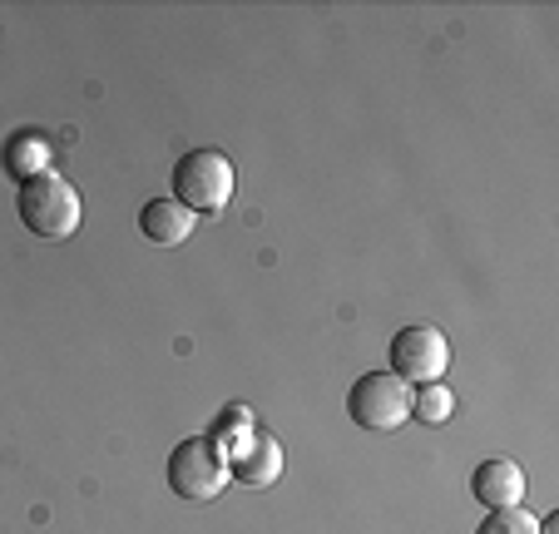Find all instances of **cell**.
<instances>
[{
  "instance_id": "obj_8",
  "label": "cell",
  "mask_w": 559,
  "mask_h": 534,
  "mask_svg": "<svg viewBox=\"0 0 559 534\" xmlns=\"http://www.w3.org/2000/svg\"><path fill=\"white\" fill-rule=\"evenodd\" d=\"M139 228H144V238L158 242V248H179V242L199 228V218L174 199H148L144 209H139Z\"/></svg>"
},
{
  "instance_id": "obj_3",
  "label": "cell",
  "mask_w": 559,
  "mask_h": 534,
  "mask_svg": "<svg viewBox=\"0 0 559 534\" xmlns=\"http://www.w3.org/2000/svg\"><path fill=\"white\" fill-rule=\"evenodd\" d=\"M228 485V461H223L213 436H189L169 455V490L179 500H218Z\"/></svg>"
},
{
  "instance_id": "obj_10",
  "label": "cell",
  "mask_w": 559,
  "mask_h": 534,
  "mask_svg": "<svg viewBox=\"0 0 559 534\" xmlns=\"http://www.w3.org/2000/svg\"><path fill=\"white\" fill-rule=\"evenodd\" d=\"M412 416L426 420V426H445V420L455 416L451 387H445V381H431V387H421V391L412 396Z\"/></svg>"
},
{
  "instance_id": "obj_9",
  "label": "cell",
  "mask_w": 559,
  "mask_h": 534,
  "mask_svg": "<svg viewBox=\"0 0 559 534\" xmlns=\"http://www.w3.org/2000/svg\"><path fill=\"white\" fill-rule=\"evenodd\" d=\"M5 168H11L21 183L35 174H45V168H50V144H45L40 134H15L11 149H5Z\"/></svg>"
},
{
  "instance_id": "obj_11",
  "label": "cell",
  "mask_w": 559,
  "mask_h": 534,
  "mask_svg": "<svg viewBox=\"0 0 559 534\" xmlns=\"http://www.w3.org/2000/svg\"><path fill=\"white\" fill-rule=\"evenodd\" d=\"M475 534H539V520L525 505H510V510H490Z\"/></svg>"
},
{
  "instance_id": "obj_4",
  "label": "cell",
  "mask_w": 559,
  "mask_h": 534,
  "mask_svg": "<svg viewBox=\"0 0 559 534\" xmlns=\"http://www.w3.org/2000/svg\"><path fill=\"white\" fill-rule=\"evenodd\" d=\"M347 416L361 430H396L402 420H412V387L391 371H367L347 391Z\"/></svg>"
},
{
  "instance_id": "obj_7",
  "label": "cell",
  "mask_w": 559,
  "mask_h": 534,
  "mask_svg": "<svg viewBox=\"0 0 559 534\" xmlns=\"http://www.w3.org/2000/svg\"><path fill=\"white\" fill-rule=\"evenodd\" d=\"M471 495L486 505V510H510V505H525V471H520L510 455H490V461L475 465Z\"/></svg>"
},
{
  "instance_id": "obj_1",
  "label": "cell",
  "mask_w": 559,
  "mask_h": 534,
  "mask_svg": "<svg viewBox=\"0 0 559 534\" xmlns=\"http://www.w3.org/2000/svg\"><path fill=\"white\" fill-rule=\"evenodd\" d=\"M15 213H21V223L35 233V238H50V242L70 238V233L85 223V203H80L74 183L60 178L55 168L25 178L21 193H15Z\"/></svg>"
},
{
  "instance_id": "obj_6",
  "label": "cell",
  "mask_w": 559,
  "mask_h": 534,
  "mask_svg": "<svg viewBox=\"0 0 559 534\" xmlns=\"http://www.w3.org/2000/svg\"><path fill=\"white\" fill-rule=\"evenodd\" d=\"M228 480H243L253 490H267V485L283 475V446H277L267 430H248L238 446H228Z\"/></svg>"
},
{
  "instance_id": "obj_2",
  "label": "cell",
  "mask_w": 559,
  "mask_h": 534,
  "mask_svg": "<svg viewBox=\"0 0 559 534\" xmlns=\"http://www.w3.org/2000/svg\"><path fill=\"white\" fill-rule=\"evenodd\" d=\"M233 158L218 154V149H189V154L174 164V203L203 218V213H223L233 199Z\"/></svg>"
},
{
  "instance_id": "obj_12",
  "label": "cell",
  "mask_w": 559,
  "mask_h": 534,
  "mask_svg": "<svg viewBox=\"0 0 559 534\" xmlns=\"http://www.w3.org/2000/svg\"><path fill=\"white\" fill-rule=\"evenodd\" d=\"M238 426H253V411H248V406H228V411H223V420H218V430H213V440H223V436H233V430H238Z\"/></svg>"
},
{
  "instance_id": "obj_5",
  "label": "cell",
  "mask_w": 559,
  "mask_h": 534,
  "mask_svg": "<svg viewBox=\"0 0 559 534\" xmlns=\"http://www.w3.org/2000/svg\"><path fill=\"white\" fill-rule=\"evenodd\" d=\"M451 367V342L441 327H402L391 336V377H402L406 387H431Z\"/></svg>"
}]
</instances>
